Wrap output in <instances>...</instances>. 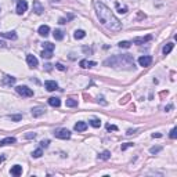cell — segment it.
Masks as SVG:
<instances>
[{"label":"cell","mask_w":177,"mask_h":177,"mask_svg":"<svg viewBox=\"0 0 177 177\" xmlns=\"http://www.w3.org/2000/svg\"><path fill=\"white\" fill-rule=\"evenodd\" d=\"M94 7H95V13H97V17L100 19V22L107 29H109V31H119V29L122 28L120 21L115 17L114 13L105 4H102L101 1H97V0H95Z\"/></svg>","instance_id":"cell-1"},{"label":"cell","mask_w":177,"mask_h":177,"mask_svg":"<svg viewBox=\"0 0 177 177\" xmlns=\"http://www.w3.org/2000/svg\"><path fill=\"white\" fill-rule=\"evenodd\" d=\"M104 65H107V67H122V65H125V67H127V68H133L134 67V61H133L132 58H130V55H115V57H112V58H108L104 61Z\"/></svg>","instance_id":"cell-2"},{"label":"cell","mask_w":177,"mask_h":177,"mask_svg":"<svg viewBox=\"0 0 177 177\" xmlns=\"http://www.w3.org/2000/svg\"><path fill=\"white\" fill-rule=\"evenodd\" d=\"M54 136L57 138H61V140H67L71 137V132H69L68 129H57L54 132Z\"/></svg>","instance_id":"cell-3"},{"label":"cell","mask_w":177,"mask_h":177,"mask_svg":"<svg viewBox=\"0 0 177 177\" xmlns=\"http://www.w3.org/2000/svg\"><path fill=\"white\" fill-rule=\"evenodd\" d=\"M17 93L21 94L22 97H32L33 95V90L29 89L28 86H18L17 87Z\"/></svg>","instance_id":"cell-4"},{"label":"cell","mask_w":177,"mask_h":177,"mask_svg":"<svg viewBox=\"0 0 177 177\" xmlns=\"http://www.w3.org/2000/svg\"><path fill=\"white\" fill-rule=\"evenodd\" d=\"M27 10H28V1L27 0H19L18 3H17V14L22 15Z\"/></svg>","instance_id":"cell-5"},{"label":"cell","mask_w":177,"mask_h":177,"mask_svg":"<svg viewBox=\"0 0 177 177\" xmlns=\"http://www.w3.org/2000/svg\"><path fill=\"white\" fill-rule=\"evenodd\" d=\"M151 62H152V57L151 55H143L138 58V64L141 67H150Z\"/></svg>","instance_id":"cell-6"},{"label":"cell","mask_w":177,"mask_h":177,"mask_svg":"<svg viewBox=\"0 0 177 177\" xmlns=\"http://www.w3.org/2000/svg\"><path fill=\"white\" fill-rule=\"evenodd\" d=\"M27 62H28V65L31 67V68H36L37 67V58L35 57V55H32V54H28L27 55Z\"/></svg>","instance_id":"cell-7"},{"label":"cell","mask_w":177,"mask_h":177,"mask_svg":"<svg viewBox=\"0 0 177 177\" xmlns=\"http://www.w3.org/2000/svg\"><path fill=\"white\" fill-rule=\"evenodd\" d=\"M151 39H152V36H151V35H147V36H143V37H136V39L133 40V43H134V44H144L147 42H150Z\"/></svg>","instance_id":"cell-8"},{"label":"cell","mask_w":177,"mask_h":177,"mask_svg":"<svg viewBox=\"0 0 177 177\" xmlns=\"http://www.w3.org/2000/svg\"><path fill=\"white\" fill-rule=\"evenodd\" d=\"M33 11L37 14V15H40V14H43V11H44V7L40 4V1H33Z\"/></svg>","instance_id":"cell-9"},{"label":"cell","mask_w":177,"mask_h":177,"mask_svg":"<svg viewBox=\"0 0 177 177\" xmlns=\"http://www.w3.org/2000/svg\"><path fill=\"white\" fill-rule=\"evenodd\" d=\"M46 89H47V91H54L58 89V85L54 82V80H47V82L44 83Z\"/></svg>","instance_id":"cell-10"},{"label":"cell","mask_w":177,"mask_h":177,"mask_svg":"<svg viewBox=\"0 0 177 177\" xmlns=\"http://www.w3.org/2000/svg\"><path fill=\"white\" fill-rule=\"evenodd\" d=\"M79 65H80L82 68H91V67H95L97 62H95V61H89V59H82V61L79 62Z\"/></svg>","instance_id":"cell-11"},{"label":"cell","mask_w":177,"mask_h":177,"mask_svg":"<svg viewBox=\"0 0 177 177\" xmlns=\"http://www.w3.org/2000/svg\"><path fill=\"white\" fill-rule=\"evenodd\" d=\"M10 172H11L13 176H21V174H22V166H19V165H14Z\"/></svg>","instance_id":"cell-12"},{"label":"cell","mask_w":177,"mask_h":177,"mask_svg":"<svg viewBox=\"0 0 177 177\" xmlns=\"http://www.w3.org/2000/svg\"><path fill=\"white\" fill-rule=\"evenodd\" d=\"M44 108H42V107H37V108H33L32 109V115H33V118H39L42 115L44 114Z\"/></svg>","instance_id":"cell-13"},{"label":"cell","mask_w":177,"mask_h":177,"mask_svg":"<svg viewBox=\"0 0 177 177\" xmlns=\"http://www.w3.org/2000/svg\"><path fill=\"white\" fill-rule=\"evenodd\" d=\"M15 141H17V140H15L14 137H7V138H3V140H0V147H4V145L14 144Z\"/></svg>","instance_id":"cell-14"},{"label":"cell","mask_w":177,"mask_h":177,"mask_svg":"<svg viewBox=\"0 0 177 177\" xmlns=\"http://www.w3.org/2000/svg\"><path fill=\"white\" fill-rule=\"evenodd\" d=\"M87 129V125L85 122H77V123H75V130L76 132H85Z\"/></svg>","instance_id":"cell-15"},{"label":"cell","mask_w":177,"mask_h":177,"mask_svg":"<svg viewBox=\"0 0 177 177\" xmlns=\"http://www.w3.org/2000/svg\"><path fill=\"white\" fill-rule=\"evenodd\" d=\"M49 32H50V28L47 27V25H42L40 28H39V35L40 36H47L49 35Z\"/></svg>","instance_id":"cell-16"},{"label":"cell","mask_w":177,"mask_h":177,"mask_svg":"<svg viewBox=\"0 0 177 177\" xmlns=\"http://www.w3.org/2000/svg\"><path fill=\"white\" fill-rule=\"evenodd\" d=\"M49 104L51 105V107H59L61 105V100L59 98H57V97H51V98H49Z\"/></svg>","instance_id":"cell-17"},{"label":"cell","mask_w":177,"mask_h":177,"mask_svg":"<svg viewBox=\"0 0 177 177\" xmlns=\"http://www.w3.org/2000/svg\"><path fill=\"white\" fill-rule=\"evenodd\" d=\"M0 36H3V37H7V39H13V40H15V39H17V33H15V32H3V33H0Z\"/></svg>","instance_id":"cell-18"},{"label":"cell","mask_w":177,"mask_h":177,"mask_svg":"<svg viewBox=\"0 0 177 177\" xmlns=\"http://www.w3.org/2000/svg\"><path fill=\"white\" fill-rule=\"evenodd\" d=\"M53 36H54L55 40H62L64 39V32L59 31V29H55L54 33H53Z\"/></svg>","instance_id":"cell-19"},{"label":"cell","mask_w":177,"mask_h":177,"mask_svg":"<svg viewBox=\"0 0 177 177\" xmlns=\"http://www.w3.org/2000/svg\"><path fill=\"white\" fill-rule=\"evenodd\" d=\"M85 36H86V32L82 31V29H77V31H75V33H73V37H75V39H83Z\"/></svg>","instance_id":"cell-20"},{"label":"cell","mask_w":177,"mask_h":177,"mask_svg":"<svg viewBox=\"0 0 177 177\" xmlns=\"http://www.w3.org/2000/svg\"><path fill=\"white\" fill-rule=\"evenodd\" d=\"M3 83H4V85H7V86H11V85H14V83H15V77H13V76H6L4 80H3Z\"/></svg>","instance_id":"cell-21"},{"label":"cell","mask_w":177,"mask_h":177,"mask_svg":"<svg viewBox=\"0 0 177 177\" xmlns=\"http://www.w3.org/2000/svg\"><path fill=\"white\" fill-rule=\"evenodd\" d=\"M173 47H174V43H168V44H166V46L163 47V54H165V55H168L169 53H170V51L173 50Z\"/></svg>","instance_id":"cell-22"},{"label":"cell","mask_w":177,"mask_h":177,"mask_svg":"<svg viewBox=\"0 0 177 177\" xmlns=\"http://www.w3.org/2000/svg\"><path fill=\"white\" fill-rule=\"evenodd\" d=\"M42 57H43V58H46V59H50L51 57H53V51L43 50V51H42Z\"/></svg>","instance_id":"cell-23"},{"label":"cell","mask_w":177,"mask_h":177,"mask_svg":"<svg viewBox=\"0 0 177 177\" xmlns=\"http://www.w3.org/2000/svg\"><path fill=\"white\" fill-rule=\"evenodd\" d=\"M43 47H44V50H50V51H54V49H55V46L49 43V42H46L44 44H43Z\"/></svg>","instance_id":"cell-24"},{"label":"cell","mask_w":177,"mask_h":177,"mask_svg":"<svg viewBox=\"0 0 177 177\" xmlns=\"http://www.w3.org/2000/svg\"><path fill=\"white\" fill-rule=\"evenodd\" d=\"M130 46H132V42H120V43H119V47H120V49H129V47H130Z\"/></svg>","instance_id":"cell-25"},{"label":"cell","mask_w":177,"mask_h":177,"mask_svg":"<svg viewBox=\"0 0 177 177\" xmlns=\"http://www.w3.org/2000/svg\"><path fill=\"white\" fill-rule=\"evenodd\" d=\"M77 105V100H73V98H68L67 100V107H76Z\"/></svg>","instance_id":"cell-26"},{"label":"cell","mask_w":177,"mask_h":177,"mask_svg":"<svg viewBox=\"0 0 177 177\" xmlns=\"http://www.w3.org/2000/svg\"><path fill=\"white\" fill-rule=\"evenodd\" d=\"M90 125H91V126H93V127H100L101 126V122H100V119H91V120H90Z\"/></svg>","instance_id":"cell-27"},{"label":"cell","mask_w":177,"mask_h":177,"mask_svg":"<svg viewBox=\"0 0 177 177\" xmlns=\"http://www.w3.org/2000/svg\"><path fill=\"white\" fill-rule=\"evenodd\" d=\"M42 155H43L42 148H39V150H36V151H33V152H32V156H33V158H40Z\"/></svg>","instance_id":"cell-28"},{"label":"cell","mask_w":177,"mask_h":177,"mask_svg":"<svg viewBox=\"0 0 177 177\" xmlns=\"http://www.w3.org/2000/svg\"><path fill=\"white\" fill-rule=\"evenodd\" d=\"M100 158L104 159V161H107V159L111 158V152H109V151H104L102 154H100Z\"/></svg>","instance_id":"cell-29"},{"label":"cell","mask_w":177,"mask_h":177,"mask_svg":"<svg viewBox=\"0 0 177 177\" xmlns=\"http://www.w3.org/2000/svg\"><path fill=\"white\" fill-rule=\"evenodd\" d=\"M10 119H11V120H14V122H18V120H21V119H22V115H11V116H10Z\"/></svg>","instance_id":"cell-30"},{"label":"cell","mask_w":177,"mask_h":177,"mask_svg":"<svg viewBox=\"0 0 177 177\" xmlns=\"http://www.w3.org/2000/svg\"><path fill=\"white\" fill-rule=\"evenodd\" d=\"M176 137H177V129H176V127H173L172 132H170V138H173V140H174Z\"/></svg>","instance_id":"cell-31"},{"label":"cell","mask_w":177,"mask_h":177,"mask_svg":"<svg viewBox=\"0 0 177 177\" xmlns=\"http://www.w3.org/2000/svg\"><path fill=\"white\" fill-rule=\"evenodd\" d=\"M161 150H162L161 147H152V148L150 150V152H151V154H158Z\"/></svg>","instance_id":"cell-32"},{"label":"cell","mask_w":177,"mask_h":177,"mask_svg":"<svg viewBox=\"0 0 177 177\" xmlns=\"http://www.w3.org/2000/svg\"><path fill=\"white\" fill-rule=\"evenodd\" d=\"M116 9L119 10V13H120V14H125V13H127V9H126V7H120V6H119V4H116Z\"/></svg>","instance_id":"cell-33"},{"label":"cell","mask_w":177,"mask_h":177,"mask_svg":"<svg viewBox=\"0 0 177 177\" xmlns=\"http://www.w3.org/2000/svg\"><path fill=\"white\" fill-rule=\"evenodd\" d=\"M49 144H50V140H43V141L40 143L42 148H43V147H44V148H47V147H49Z\"/></svg>","instance_id":"cell-34"},{"label":"cell","mask_w":177,"mask_h":177,"mask_svg":"<svg viewBox=\"0 0 177 177\" xmlns=\"http://www.w3.org/2000/svg\"><path fill=\"white\" fill-rule=\"evenodd\" d=\"M35 137H36V133H28V134H25V138H28V140L35 138Z\"/></svg>","instance_id":"cell-35"},{"label":"cell","mask_w":177,"mask_h":177,"mask_svg":"<svg viewBox=\"0 0 177 177\" xmlns=\"http://www.w3.org/2000/svg\"><path fill=\"white\" fill-rule=\"evenodd\" d=\"M107 130H109V132L111 130H118V127L114 126V125H107Z\"/></svg>","instance_id":"cell-36"},{"label":"cell","mask_w":177,"mask_h":177,"mask_svg":"<svg viewBox=\"0 0 177 177\" xmlns=\"http://www.w3.org/2000/svg\"><path fill=\"white\" fill-rule=\"evenodd\" d=\"M129 147H133V143H126L125 145H122V151H125L126 148H129Z\"/></svg>","instance_id":"cell-37"},{"label":"cell","mask_w":177,"mask_h":177,"mask_svg":"<svg viewBox=\"0 0 177 177\" xmlns=\"http://www.w3.org/2000/svg\"><path fill=\"white\" fill-rule=\"evenodd\" d=\"M55 67H57V69H59V71H65V67H64L62 64H57Z\"/></svg>","instance_id":"cell-38"},{"label":"cell","mask_w":177,"mask_h":177,"mask_svg":"<svg viewBox=\"0 0 177 177\" xmlns=\"http://www.w3.org/2000/svg\"><path fill=\"white\" fill-rule=\"evenodd\" d=\"M136 132H137V130H132V129H130V130H127L126 134H127V136H132V134H134Z\"/></svg>","instance_id":"cell-39"},{"label":"cell","mask_w":177,"mask_h":177,"mask_svg":"<svg viewBox=\"0 0 177 177\" xmlns=\"http://www.w3.org/2000/svg\"><path fill=\"white\" fill-rule=\"evenodd\" d=\"M152 137H162V134H161V133H152Z\"/></svg>","instance_id":"cell-40"},{"label":"cell","mask_w":177,"mask_h":177,"mask_svg":"<svg viewBox=\"0 0 177 177\" xmlns=\"http://www.w3.org/2000/svg\"><path fill=\"white\" fill-rule=\"evenodd\" d=\"M3 161H4V156H0V163H1Z\"/></svg>","instance_id":"cell-41"}]
</instances>
